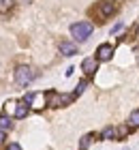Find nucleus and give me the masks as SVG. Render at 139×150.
Instances as JSON below:
<instances>
[{
	"label": "nucleus",
	"mask_w": 139,
	"mask_h": 150,
	"mask_svg": "<svg viewBox=\"0 0 139 150\" xmlns=\"http://www.w3.org/2000/svg\"><path fill=\"white\" fill-rule=\"evenodd\" d=\"M34 77H37V73H34V69H30V67H17L15 69V84L17 86H22V88H28L34 81Z\"/></svg>",
	"instance_id": "obj_1"
},
{
	"label": "nucleus",
	"mask_w": 139,
	"mask_h": 150,
	"mask_svg": "<svg viewBox=\"0 0 139 150\" xmlns=\"http://www.w3.org/2000/svg\"><path fill=\"white\" fill-rule=\"evenodd\" d=\"M92 30H94V26L90 22H77V24L71 26V35L77 39L79 43H81V41H86L90 35H92Z\"/></svg>",
	"instance_id": "obj_2"
},
{
	"label": "nucleus",
	"mask_w": 139,
	"mask_h": 150,
	"mask_svg": "<svg viewBox=\"0 0 139 150\" xmlns=\"http://www.w3.org/2000/svg\"><path fill=\"white\" fill-rule=\"evenodd\" d=\"M24 103H28L32 110H43V107L47 105V94H43V92H28L24 97Z\"/></svg>",
	"instance_id": "obj_3"
},
{
	"label": "nucleus",
	"mask_w": 139,
	"mask_h": 150,
	"mask_svg": "<svg viewBox=\"0 0 139 150\" xmlns=\"http://www.w3.org/2000/svg\"><path fill=\"white\" fill-rule=\"evenodd\" d=\"M71 99H73V97H68V94L49 92V94H47V105H52V107H60V105H66Z\"/></svg>",
	"instance_id": "obj_4"
},
{
	"label": "nucleus",
	"mask_w": 139,
	"mask_h": 150,
	"mask_svg": "<svg viewBox=\"0 0 139 150\" xmlns=\"http://www.w3.org/2000/svg\"><path fill=\"white\" fill-rule=\"evenodd\" d=\"M111 54H114V47L109 43H103V45H99V50H96V60H99V62H105V60L111 58Z\"/></svg>",
	"instance_id": "obj_5"
},
{
	"label": "nucleus",
	"mask_w": 139,
	"mask_h": 150,
	"mask_svg": "<svg viewBox=\"0 0 139 150\" xmlns=\"http://www.w3.org/2000/svg\"><path fill=\"white\" fill-rule=\"evenodd\" d=\"M96 69H99V60H96V56H90V58H86L81 62V71L86 75H92Z\"/></svg>",
	"instance_id": "obj_6"
},
{
	"label": "nucleus",
	"mask_w": 139,
	"mask_h": 150,
	"mask_svg": "<svg viewBox=\"0 0 139 150\" xmlns=\"http://www.w3.org/2000/svg\"><path fill=\"white\" fill-rule=\"evenodd\" d=\"M60 54L62 56H75V54H77V45L71 43V41H62L60 43Z\"/></svg>",
	"instance_id": "obj_7"
},
{
	"label": "nucleus",
	"mask_w": 139,
	"mask_h": 150,
	"mask_svg": "<svg viewBox=\"0 0 139 150\" xmlns=\"http://www.w3.org/2000/svg\"><path fill=\"white\" fill-rule=\"evenodd\" d=\"M114 11H116V4L111 2V0H103V2H101V6H99V13H101V17H109Z\"/></svg>",
	"instance_id": "obj_8"
},
{
	"label": "nucleus",
	"mask_w": 139,
	"mask_h": 150,
	"mask_svg": "<svg viewBox=\"0 0 139 150\" xmlns=\"http://www.w3.org/2000/svg\"><path fill=\"white\" fill-rule=\"evenodd\" d=\"M28 110H30V105H28V103H17L15 105V118H26Z\"/></svg>",
	"instance_id": "obj_9"
},
{
	"label": "nucleus",
	"mask_w": 139,
	"mask_h": 150,
	"mask_svg": "<svg viewBox=\"0 0 139 150\" xmlns=\"http://www.w3.org/2000/svg\"><path fill=\"white\" fill-rule=\"evenodd\" d=\"M116 135H118V133H116L114 127H105V129H103V133H101V137H103V139H114Z\"/></svg>",
	"instance_id": "obj_10"
},
{
	"label": "nucleus",
	"mask_w": 139,
	"mask_h": 150,
	"mask_svg": "<svg viewBox=\"0 0 139 150\" xmlns=\"http://www.w3.org/2000/svg\"><path fill=\"white\" fill-rule=\"evenodd\" d=\"M0 129H11V118L9 116H4V114H0Z\"/></svg>",
	"instance_id": "obj_11"
},
{
	"label": "nucleus",
	"mask_w": 139,
	"mask_h": 150,
	"mask_svg": "<svg viewBox=\"0 0 139 150\" xmlns=\"http://www.w3.org/2000/svg\"><path fill=\"white\" fill-rule=\"evenodd\" d=\"M13 2H15V0H0V13H6L13 6Z\"/></svg>",
	"instance_id": "obj_12"
},
{
	"label": "nucleus",
	"mask_w": 139,
	"mask_h": 150,
	"mask_svg": "<svg viewBox=\"0 0 139 150\" xmlns=\"http://www.w3.org/2000/svg\"><path fill=\"white\" fill-rule=\"evenodd\" d=\"M90 139H92V135H83V137H81V142H79V150H88V146H90Z\"/></svg>",
	"instance_id": "obj_13"
},
{
	"label": "nucleus",
	"mask_w": 139,
	"mask_h": 150,
	"mask_svg": "<svg viewBox=\"0 0 139 150\" xmlns=\"http://www.w3.org/2000/svg\"><path fill=\"white\" fill-rule=\"evenodd\" d=\"M86 86H88V79H81L79 84H77V90H75V97H79V94L86 90Z\"/></svg>",
	"instance_id": "obj_14"
},
{
	"label": "nucleus",
	"mask_w": 139,
	"mask_h": 150,
	"mask_svg": "<svg viewBox=\"0 0 139 150\" xmlns=\"http://www.w3.org/2000/svg\"><path fill=\"white\" fill-rule=\"evenodd\" d=\"M131 122H133V127H139V110H135V112H131V118H128Z\"/></svg>",
	"instance_id": "obj_15"
},
{
	"label": "nucleus",
	"mask_w": 139,
	"mask_h": 150,
	"mask_svg": "<svg viewBox=\"0 0 139 150\" xmlns=\"http://www.w3.org/2000/svg\"><path fill=\"white\" fill-rule=\"evenodd\" d=\"M120 28H122V22H118V24L114 26V28H111V35H116V32H118V30H120Z\"/></svg>",
	"instance_id": "obj_16"
},
{
	"label": "nucleus",
	"mask_w": 139,
	"mask_h": 150,
	"mask_svg": "<svg viewBox=\"0 0 139 150\" xmlns=\"http://www.w3.org/2000/svg\"><path fill=\"white\" fill-rule=\"evenodd\" d=\"M9 150H22V146L19 144H9Z\"/></svg>",
	"instance_id": "obj_17"
},
{
	"label": "nucleus",
	"mask_w": 139,
	"mask_h": 150,
	"mask_svg": "<svg viewBox=\"0 0 139 150\" xmlns=\"http://www.w3.org/2000/svg\"><path fill=\"white\" fill-rule=\"evenodd\" d=\"M4 142V129H0V144Z\"/></svg>",
	"instance_id": "obj_18"
},
{
	"label": "nucleus",
	"mask_w": 139,
	"mask_h": 150,
	"mask_svg": "<svg viewBox=\"0 0 139 150\" xmlns=\"http://www.w3.org/2000/svg\"><path fill=\"white\" fill-rule=\"evenodd\" d=\"M22 2H32V0H22Z\"/></svg>",
	"instance_id": "obj_19"
}]
</instances>
